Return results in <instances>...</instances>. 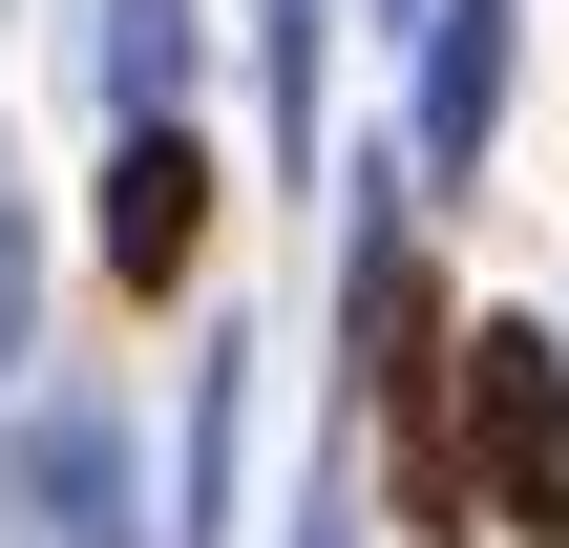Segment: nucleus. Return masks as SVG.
Masks as SVG:
<instances>
[{"label": "nucleus", "mask_w": 569, "mask_h": 548, "mask_svg": "<svg viewBox=\"0 0 569 548\" xmlns=\"http://www.w3.org/2000/svg\"><path fill=\"white\" fill-rule=\"evenodd\" d=\"M465 486L507 548H569V338L549 317H486L465 338Z\"/></svg>", "instance_id": "nucleus-1"}, {"label": "nucleus", "mask_w": 569, "mask_h": 548, "mask_svg": "<svg viewBox=\"0 0 569 548\" xmlns=\"http://www.w3.org/2000/svg\"><path fill=\"white\" fill-rule=\"evenodd\" d=\"M507 21H528V0H422V190L486 169V127H507Z\"/></svg>", "instance_id": "nucleus-3"}, {"label": "nucleus", "mask_w": 569, "mask_h": 548, "mask_svg": "<svg viewBox=\"0 0 569 548\" xmlns=\"http://www.w3.org/2000/svg\"><path fill=\"white\" fill-rule=\"evenodd\" d=\"M106 84L127 127H190V0H106Z\"/></svg>", "instance_id": "nucleus-4"}, {"label": "nucleus", "mask_w": 569, "mask_h": 548, "mask_svg": "<svg viewBox=\"0 0 569 548\" xmlns=\"http://www.w3.org/2000/svg\"><path fill=\"white\" fill-rule=\"evenodd\" d=\"M21 317H42V232H21V190H0V380H21Z\"/></svg>", "instance_id": "nucleus-5"}, {"label": "nucleus", "mask_w": 569, "mask_h": 548, "mask_svg": "<svg viewBox=\"0 0 569 548\" xmlns=\"http://www.w3.org/2000/svg\"><path fill=\"white\" fill-rule=\"evenodd\" d=\"M190 253H211V148L190 127H127L106 148V275L127 296H190Z\"/></svg>", "instance_id": "nucleus-2"}]
</instances>
